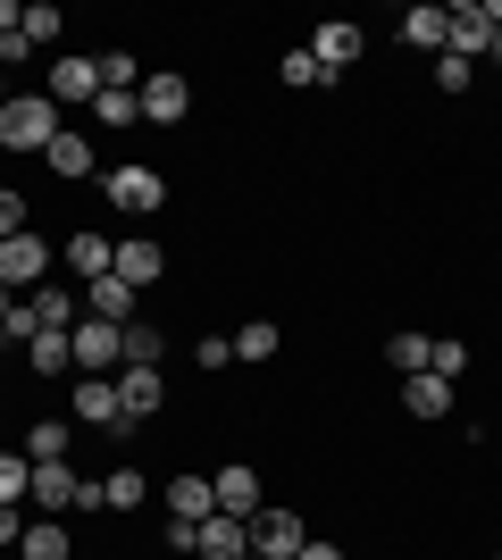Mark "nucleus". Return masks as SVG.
Here are the masks:
<instances>
[{
  "label": "nucleus",
  "instance_id": "obj_1",
  "mask_svg": "<svg viewBox=\"0 0 502 560\" xmlns=\"http://www.w3.org/2000/svg\"><path fill=\"white\" fill-rule=\"evenodd\" d=\"M50 142H59V101L50 93H9V109H0V151L43 160Z\"/></svg>",
  "mask_w": 502,
  "mask_h": 560
},
{
  "label": "nucleus",
  "instance_id": "obj_2",
  "mask_svg": "<svg viewBox=\"0 0 502 560\" xmlns=\"http://www.w3.org/2000/svg\"><path fill=\"white\" fill-rule=\"evenodd\" d=\"M101 201L126 218H160L167 210V176L151 160H118V167H101Z\"/></svg>",
  "mask_w": 502,
  "mask_h": 560
},
{
  "label": "nucleus",
  "instance_id": "obj_3",
  "mask_svg": "<svg viewBox=\"0 0 502 560\" xmlns=\"http://www.w3.org/2000/svg\"><path fill=\"white\" fill-rule=\"evenodd\" d=\"M25 511H34V518L84 511V477H75V460H34V477H25Z\"/></svg>",
  "mask_w": 502,
  "mask_h": 560
},
{
  "label": "nucleus",
  "instance_id": "obj_4",
  "mask_svg": "<svg viewBox=\"0 0 502 560\" xmlns=\"http://www.w3.org/2000/svg\"><path fill=\"white\" fill-rule=\"evenodd\" d=\"M68 351H75V376H118L126 369V327H109V318H75Z\"/></svg>",
  "mask_w": 502,
  "mask_h": 560
},
{
  "label": "nucleus",
  "instance_id": "obj_5",
  "mask_svg": "<svg viewBox=\"0 0 502 560\" xmlns=\"http://www.w3.org/2000/svg\"><path fill=\"white\" fill-rule=\"evenodd\" d=\"M0 284H9V293H34V284H50V243H43L34 226L0 243Z\"/></svg>",
  "mask_w": 502,
  "mask_h": 560
},
{
  "label": "nucleus",
  "instance_id": "obj_6",
  "mask_svg": "<svg viewBox=\"0 0 502 560\" xmlns=\"http://www.w3.org/2000/svg\"><path fill=\"white\" fill-rule=\"evenodd\" d=\"M210 493H218V511H226V518H243V527H252V518L268 511V486H260V468H252V460H226V468L210 477Z\"/></svg>",
  "mask_w": 502,
  "mask_h": 560
},
{
  "label": "nucleus",
  "instance_id": "obj_7",
  "mask_svg": "<svg viewBox=\"0 0 502 560\" xmlns=\"http://www.w3.org/2000/svg\"><path fill=\"white\" fill-rule=\"evenodd\" d=\"M360 50H369V34H360L352 18H318V34H311V59L335 75V84H343V75L360 68Z\"/></svg>",
  "mask_w": 502,
  "mask_h": 560
},
{
  "label": "nucleus",
  "instance_id": "obj_8",
  "mask_svg": "<svg viewBox=\"0 0 502 560\" xmlns=\"http://www.w3.org/2000/svg\"><path fill=\"white\" fill-rule=\"evenodd\" d=\"M68 410L84 427H109V435H135V427H126V410H118V376H75L68 385Z\"/></svg>",
  "mask_w": 502,
  "mask_h": 560
},
{
  "label": "nucleus",
  "instance_id": "obj_9",
  "mask_svg": "<svg viewBox=\"0 0 502 560\" xmlns=\"http://www.w3.org/2000/svg\"><path fill=\"white\" fill-rule=\"evenodd\" d=\"M109 277H126L135 293H151V284L167 277V243L160 234H118V268H109Z\"/></svg>",
  "mask_w": 502,
  "mask_h": 560
},
{
  "label": "nucleus",
  "instance_id": "obj_10",
  "mask_svg": "<svg viewBox=\"0 0 502 560\" xmlns=\"http://www.w3.org/2000/svg\"><path fill=\"white\" fill-rule=\"evenodd\" d=\"M302 536H311V527H302V511H285V502H268V511L252 518V552L260 560H293Z\"/></svg>",
  "mask_w": 502,
  "mask_h": 560
},
{
  "label": "nucleus",
  "instance_id": "obj_11",
  "mask_svg": "<svg viewBox=\"0 0 502 560\" xmlns=\"http://www.w3.org/2000/svg\"><path fill=\"white\" fill-rule=\"evenodd\" d=\"M118 410H126V427L160 419L167 410V369H118Z\"/></svg>",
  "mask_w": 502,
  "mask_h": 560
},
{
  "label": "nucleus",
  "instance_id": "obj_12",
  "mask_svg": "<svg viewBox=\"0 0 502 560\" xmlns=\"http://www.w3.org/2000/svg\"><path fill=\"white\" fill-rule=\"evenodd\" d=\"M50 101H101V59L93 50H59V59H50Z\"/></svg>",
  "mask_w": 502,
  "mask_h": 560
},
{
  "label": "nucleus",
  "instance_id": "obj_13",
  "mask_svg": "<svg viewBox=\"0 0 502 560\" xmlns=\"http://www.w3.org/2000/svg\"><path fill=\"white\" fill-rule=\"evenodd\" d=\"M192 560H252V527H243V518H201V527H192Z\"/></svg>",
  "mask_w": 502,
  "mask_h": 560
},
{
  "label": "nucleus",
  "instance_id": "obj_14",
  "mask_svg": "<svg viewBox=\"0 0 502 560\" xmlns=\"http://www.w3.org/2000/svg\"><path fill=\"white\" fill-rule=\"evenodd\" d=\"M402 43L444 59V50H453V9H444V0H419V9H402Z\"/></svg>",
  "mask_w": 502,
  "mask_h": 560
},
{
  "label": "nucleus",
  "instance_id": "obj_15",
  "mask_svg": "<svg viewBox=\"0 0 502 560\" xmlns=\"http://www.w3.org/2000/svg\"><path fill=\"white\" fill-rule=\"evenodd\" d=\"M135 302H143V293H135L126 277H93V284H84V318H109V327H135Z\"/></svg>",
  "mask_w": 502,
  "mask_h": 560
},
{
  "label": "nucleus",
  "instance_id": "obj_16",
  "mask_svg": "<svg viewBox=\"0 0 502 560\" xmlns=\"http://www.w3.org/2000/svg\"><path fill=\"white\" fill-rule=\"evenodd\" d=\"M402 410L419 427H435V419H453V385H444V376L435 369H419V376H402Z\"/></svg>",
  "mask_w": 502,
  "mask_h": 560
},
{
  "label": "nucleus",
  "instance_id": "obj_17",
  "mask_svg": "<svg viewBox=\"0 0 502 560\" xmlns=\"http://www.w3.org/2000/svg\"><path fill=\"white\" fill-rule=\"evenodd\" d=\"M160 502H167V518H185V527L218 518V493H210V477H192V468H185V477H167V493H160Z\"/></svg>",
  "mask_w": 502,
  "mask_h": 560
},
{
  "label": "nucleus",
  "instance_id": "obj_18",
  "mask_svg": "<svg viewBox=\"0 0 502 560\" xmlns=\"http://www.w3.org/2000/svg\"><path fill=\"white\" fill-rule=\"evenodd\" d=\"M185 109H192L185 75H143V117H151V126H185Z\"/></svg>",
  "mask_w": 502,
  "mask_h": 560
},
{
  "label": "nucleus",
  "instance_id": "obj_19",
  "mask_svg": "<svg viewBox=\"0 0 502 560\" xmlns=\"http://www.w3.org/2000/svg\"><path fill=\"white\" fill-rule=\"evenodd\" d=\"M68 268H75L84 284H93V277H109V268H118V243H109L101 226H75V234H68Z\"/></svg>",
  "mask_w": 502,
  "mask_h": 560
},
{
  "label": "nucleus",
  "instance_id": "obj_20",
  "mask_svg": "<svg viewBox=\"0 0 502 560\" xmlns=\"http://www.w3.org/2000/svg\"><path fill=\"white\" fill-rule=\"evenodd\" d=\"M25 310H34V327H43V335H68L75 318H84V293H59V284H34V293H25Z\"/></svg>",
  "mask_w": 502,
  "mask_h": 560
},
{
  "label": "nucleus",
  "instance_id": "obj_21",
  "mask_svg": "<svg viewBox=\"0 0 502 560\" xmlns=\"http://www.w3.org/2000/svg\"><path fill=\"white\" fill-rule=\"evenodd\" d=\"M93 160H101V151H93L84 135H68V126H59V142L43 151V167L59 176V185H84V176H93Z\"/></svg>",
  "mask_w": 502,
  "mask_h": 560
},
{
  "label": "nucleus",
  "instance_id": "obj_22",
  "mask_svg": "<svg viewBox=\"0 0 502 560\" xmlns=\"http://www.w3.org/2000/svg\"><path fill=\"white\" fill-rule=\"evenodd\" d=\"M143 502H151V477H143V468H135V460H118V468H109V477H101V511H143Z\"/></svg>",
  "mask_w": 502,
  "mask_h": 560
},
{
  "label": "nucleus",
  "instance_id": "obj_23",
  "mask_svg": "<svg viewBox=\"0 0 502 560\" xmlns=\"http://www.w3.org/2000/svg\"><path fill=\"white\" fill-rule=\"evenodd\" d=\"M486 43H494V25H486V0H453V50L469 59V68H478Z\"/></svg>",
  "mask_w": 502,
  "mask_h": 560
},
{
  "label": "nucleus",
  "instance_id": "obj_24",
  "mask_svg": "<svg viewBox=\"0 0 502 560\" xmlns=\"http://www.w3.org/2000/svg\"><path fill=\"white\" fill-rule=\"evenodd\" d=\"M277 84H285V93H335V75H327V68H318V59H311V43L277 59Z\"/></svg>",
  "mask_w": 502,
  "mask_h": 560
},
{
  "label": "nucleus",
  "instance_id": "obj_25",
  "mask_svg": "<svg viewBox=\"0 0 502 560\" xmlns=\"http://www.w3.org/2000/svg\"><path fill=\"white\" fill-rule=\"evenodd\" d=\"M68 444H75V427H68V419H34V427L17 435L25 460H68Z\"/></svg>",
  "mask_w": 502,
  "mask_h": 560
},
{
  "label": "nucleus",
  "instance_id": "obj_26",
  "mask_svg": "<svg viewBox=\"0 0 502 560\" xmlns=\"http://www.w3.org/2000/svg\"><path fill=\"white\" fill-rule=\"evenodd\" d=\"M17 560H75V536L59 527V518H34L25 544H17Z\"/></svg>",
  "mask_w": 502,
  "mask_h": 560
},
{
  "label": "nucleus",
  "instance_id": "obj_27",
  "mask_svg": "<svg viewBox=\"0 0 502 560\" xmlns=\"http://www.w3.org/2000/svg\"><path fill=\"white\" fill-rule=\"evenodd\" d=\"M428 351H435V335L402 327V335H385V369H394V376H419V369H428Z\"/></svg>",
  "mask_w": 502,
  "mask_h": 560
},
{
  "label": "nucleus",
  "instance_id": "obj_28",
  "mask_svg": "<svg viewBox=\"0 0 502 560\" xmlns=\"http://www.w3.org/2000/svg\"><path fill=\"white\" fill-rule=\"evenodd\" d=\"M277 351H285V327H277V318H243L235 327V360H277Z\"/></svg>",
  "mask_w": 502,
  "mask_h": 560
},
{
  "label": "nucleus",
  "instance_id": "obj_29",
  "mask_svg": "<svg viewBox=\"0 0 502 560\" xmlns=\"http://www.w3.org/2000/svg\"><path fill=\"white\" fill-rule=\"evenodd\" d=\"M25 369H34V376H75L68 335H34V343H25Z\"/></svg>",
  "mask_w": 502,
  "mask_h": 560
},
{
  "label": "nucleus",
  "instance_id": "obj_30",
  "mask_svg": "<svg viewBox=\"0 0 502 560\" xmlns=\"http://www.w3.org/2000/svg\"><path fill=\"white\" fill-rule=\"evenodd\" d=\"M101 93H143V59L135 50H101Z\"/></svg>",
  "mask_w": 502,
  "mask_h": 560
},
{
  "label": "nucleus",
  "instance_id": "obj_31",
  "mask_svg": "<svg viewBox=\"0 0 502 560\" xmlns=\"http://www.w3.org/2000/svg\"><path fill=\"white\" fill-rule=\"evenodd\" d=\"M160 360H167V335L135 318V327H126V369H160Z\"/></svg>",
  "mask_w": 502,
  "mask_h": 560
},
{
  "label": "nucleus",
  "instance_id": "obj_32",
  "mask_svg": "<svg viewBox=\"0 0 502 560\" xmlns=\"http://www.w3.org/2000/svg\"><path fill=\"white\" fill-rule=\"evenodd\" d=\"M93 117L109 126V135H126V126H143V93H101Z\"/></svg>",
  "mask_w": 502,
  "mask_h": 560
},
{
  "label": "nucleus",
  "instance_id": "obj_33",
  "mask_svg": "<svg viewBox=\"0 0 502 560\" xmlns=\"http://www.w3.org/2000/svg\"><path fill=\"white\" fill-rule=\"evenodd\" d=\"M428 369L444 376V385H460V376H469V343H460V335H435V351H428Z\"/></svg>",
  "mask_w": 502,
  "mask_h": 560
},
{
  "label": "nucleus",
  "instance_id": "obj_34",
  "mask_svg": "<svg viewBox=\"0 0 502 560\" xmlns=\"http://www.w3.org/2000/svg\"><path fill=\"white\" fill-rule=\"evenodd\" d=\"M59 25H68V18H59L50 0H25V25H17V34H25L34 50H43V43H59Z\"/></svg>",
  "mask_w": 502,
  "mask_h": 560
},
{
  "label": "nucleus",
  "instance_id": "obj_35",
  "mask_svg": "<svg viewBox=\"0 0 502 560\" xmlns=\"http://www.w3.org/2000/svg\"><path fill=\"white\" fill-rule=\"evenodd\" d=\"M469 84H478V68H469L460 50H444V59H435V93H469Z\"/></svg>",
  "mask_w": 502,
  "mask_h": 560
},
{
  "label": "nucleus",
  "instance_id": "obj_36",
  "mask_svg": "<svg viewBox=\"0 0 502 560\" xmlns=\"http://www.w3.org/2000/svg\"><path fill=\"white\" fill-rule=\"evenodd\" d=\"M25 477H34V460H25V452H0V502H25Z\"/></svg>",
  "mask_w": 502,
  "mask_h": 560
},
{
  "label": "nucleus",
  "instance_id": "obj_37",
  "mask_svg": "<svg viewBox=\"0 0 502 560\" xmlns=\"http://www.w3.org/2000/svg\"><path fill=\"white\" fill-rule=\"evenodd\" d=\"M192 369H235V335H201V343H192Z\"/></svg>",
  "mask_w": 502,
  "mask_h": 560
},
{
  "label": "nucleus",
  "instance_id": "obj_38",
  "mask_svg": "<svg viewBox=\"0 0 502 560\" xmlns=\"http://www.w3.org/2000/svg\"><path fill=\"white\" fill-rule=\"evenodd\" d=\"M25 527H34V518H25V502H0V552H17Z\"/></svg>",
  "mask_w": 502,
  "mask_h": 560
},
{
  "label": "nucleus",
  "instance_id": "obj_39",
  "mask_svg": "<svg viewBox=\"0 0 502 560\" xmlns=\"http://www.w3.org/2000/svg\"><path fill=\"white\" fill-rule=\"evenodd\" d=\"M9 234H25V192L17 185H0V243H9Z\"/></svg>",
  "mask_w": 502,
  "mask_h": 560
},
{
  "label": "nucleus",
  "instance_id": "obj_40",
  "mask_svg": "<svg viewBox=\"0 0 502 560\" xmlns=\"http://www.w3.org/2000/svg\"><path fill=\"white\" fill-rule=\"evenodd\" d=\"M17 59H34V43H25V34H0V75L17 68Z\"/></svg>",
  "mask_w": 502,
  "mask_h": 560
},
{
  "label": "nucleus",
  "instance_id": "obj_41",
  "mask_svg": "<svg viewBox=\"0 0 502 560\" xmlns=\"http://www.w3.org/2000/svg\"><path fill=\"white\" fill-rule=\"evenodd\" d=\"M293 560H343V544H327V536H302V552Z\"/></svg>",
  "mask_w": 502,
  "mask_h": 560
},
{
  "label": "nucleus",
  "instance_id": "obj_42",
  "mask_svg": "<svg viewBox=\"0 0 502 560\" xmlns=\"http://www.w3.org/2000/svg\"><path fill=\"white\" fill-rule=\"evenodd\" d=\"M25 25V0H0V34H17Z\"/></svg>",
  "mask_w": 502,
  "mask_h": 560
},
{
  "label": "nucleus",
  "instance_id": "obj_43",
  "mask_svg": "<svg viewBox=\"0 0 502 560\" xmlns=\"http://www.w3.org/2000/svg\"><path fill=\"white\" fill-rule=\"evenodd\" d=\"M0 109H9V75H0Z\"/></svg>",
  "mask_w": 502,
  "mask_h": 560
},
{
  "label": "nucleus",
  "instance_id": "obj_44",
  "mask_svg": "<svg viewBox=\"0 0 502 560\" xmlns=\"http://www.w3.org/2000/svg\"><path fill=\"white\" fill-rule=\"evenodd\" d=\"M252 560H260V552H252Z\"/></svg>",
  "mask_w": 502,
  "mask_h": 560
},
{
  "label": "nucleus",
  "instance_id": "obj_45",
  "mask_svg": "<svg viewBox=\"0 0 502 560\" xmlns=\"http://www.w3.org/2000/svg\"><path fill=\"white\" fill-rule=\"evenodd\" d=\"M494 560H502V552H494Z\"/></svg>",
  "mask_w": 502,
  "mask_h": 560
}]
</instances>
